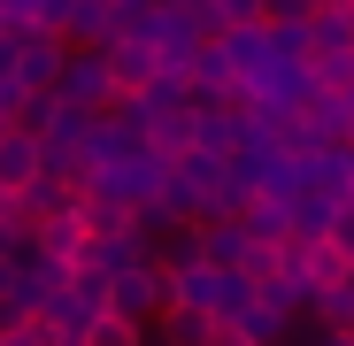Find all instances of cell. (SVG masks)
<instances>
[{"mask_svg":"<svg viewBox=\"0 0 354 346\" xmlns=\"http://www.w3.org/2000/svg\"><path fill=\"white\" fill-rule=\"evenodd\" d=\"M324 346H354V331H331V338H324Z\"/></svg>","mask_w":354,"mask_h":346,"instance_id":"5","label":"cell"},{"mask_svg":"<svg viewBox=\"0 0 354 346\" xmlns=\"http://www.w3.org/2000/svg\"><path fill=\"white\" fill-rule=\"evenodd\" d=\"M39 169H46L39 139H31L24 124H8V131H0V193H8V200H24V193L39 185Z\"/></svg>","mask_w":354,"mask_h":346,"instance_id":"2","label":"cell"},{"mask_svg":"<svg viewBox=\"0 0 354 346\" xmlns=\"http://www.w3.org/2000/svg\"><path fill=\"white\" fill-rule=\"evenodd\" d=\"M77 346H147V331H139V323H124V316H108V308H100V316H93V323L77 331Z\"/></svg>","mask_w":354,"mask_h":346,"instance_id":"3","label":"cell"},{"mask_svg":"<svg viewBox=\"0 0 354 346\" xmlns=\"http://www.w3.org/2000/svg\"><path fill=\"white\" fill-rule=\"evenodd\" d=\"M324 239H331V247L346 254V269H354V193H346V200H339V208L324 215Z\"/></svg>","mask_w":354,"mask_h":346,"instance_id":"4","label":"cell"},{"mask_svg":"<svg viewBox=\"0 0 354 346\" xmlns=\"http://www.w3.org/2000/svg\"><path fill=\"white\" fill-rule=\"evenodd\" d=\"M100 70H108V93H115V100H139V93L162 77V54H154V39H147L139 23H124V31L100 46Z\"/></svg>","mask_w":354,"mask_h":346,"instance_id":"1","label":"cell"},{"mask_svg":"<svg viewBox=\"0 0 354 346\" xmlns=\"http://www.w3.org/2000/svg\"><path fill=\"white\" fill-rule=\"evenodd\" d=\"M46 346H77V338H46Z\"/></svg>","mask_w":354,"mask_h":346,"instance_id":"6","label":"cell"}]
</instances>
